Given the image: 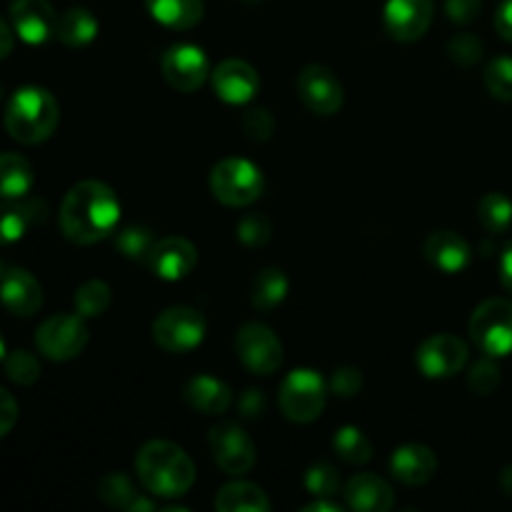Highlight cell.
Returning <instances> with one entry per match:
<instances>
[{
    "mask_svg": "<svg viewBox=\"0 0 512 512\" xmlns=\"http://www.w3.org/2000/svg\"><path fill=\"white\" fill-rule=\"evenodd\" d=\"M120 220V203L113 190L98 180L73 185L60 205V230L78 245L108 238Z\"/></svg>",
    "mask_w": 512,
    "mask_h": 512,
    "instance_id": "cell-1",
    "label": "cell"
},
{
    "mask_svg": "<svg viewBox=\"0 0 512 512\" xmlns=\"http://www.w3.org/2000/svg\"><path fill=\"white\" fill-rule=\"evenodd\" d=\"M135 470L150 495L158 498H180L195 483V465L183 448L165 440L143 445L135 458Z\"/></svg>",
    "mask_w": 512,
    "mask_h": 512,
    "instance_id": "cell-2",
    "label": "cell"
},
{
    "mask_svg": "<svg viewBox=\"0 0 512 512\" xmlns=\"http://www.w3.org/2000/svg\"><path fill=\"white\" fill-rule=\"evenodd\" d=\"M60 110L53 95L38 85L15 90L5 110V130L23 145H38L58 128Z\"/></svg>",
    "mask_w": 512,
    "mask_h": 512,
    "instance_id": "cell-3",
    "label": "cell"
},
{
    "mask_svg": "<svg viewBox=\"0 0 512 512\" xmlns=\"http://www.w3.org/2000/svg\"><path fill=\"white\" fill-rule=\"evenodd\" d=\"M210 190L230 208H245L263 195V173L245 158H225L210 173Z\"/></svg>",
    "mask_w": 512,
    "mask_h": 512,
    "instance_id": "cell-4",
    "label": "cell"
},
{
    "mask_svg": "<svg viewBox=\"0 0 512 512\" xmlns=\"http://www.w3.org/2000/svg\"><path fill=\"white\" fill-rule=\"evenodd\" d=\"M328 388L315 370H293L280 385V410L293 423H313L325 408Z\"/></svg>",
    "mask_w": 512,
    "mask_h": 512,
    "instance_id": "cell-5",
    "label": "cell"
},
{
    "mask_svg": "<svg viewBox=\"0 0 512 512\" xmlns=\"http://www.w3.org/2000/svg\"><path fill=\"white\" fill-rule=\"evenodd\" d=\"M470 338L488 358H505L512 353V303L485 300L470 318Z\"/></svg>",
    "mask_w": 512,
    "mask_h": 512,
    "instance_id": "cell-6",
    "label": "cell"
},
{
    "mask_svg": "<svg viewBox=\"0 0 512 512\" xmlns=\"http://www.w3.org/2000/svg\"><path fill=\"white\" fill-rule=\"evenodd\" d=\"M35 345H38L40 353L50 360H73L88 345V328H85L83 318L80 315H68L60 313L53 318L45 320L43 325L35 333Z\"/></svg>",
    "mask_w": 512,
    "mask_h": 512,
    "instance_id": "cell-7",
    "label": "cell"
},
{
    "mask_svg": "<svg viewBox=\"0 0 512 512\" xmlns=\"http://www.w3.org/2000/svg\"><path fill=\"white\" fill-rule=\"evenodd\" d=\"M153 338L168 353H190L205 338V318L193 308H168L155 318Z\"/></svg>",
    "mask_w": 512,
    "mask_h": 512,
    "instance_id": "cell-8",
    "label": "cell"
},
{
    "mask_svg": "<svg viewBox=\"0 0 512 512\" xmlns=\"http://www.w3.org/2000/svg\"><path fill=\"white\" fill-rule=\"evenodd\" d=\"M235 353L255 375H270L283 363V345L278 335L260 323H248L238 330Z\"/></svg>",
    "mask_w": 512,
    "mask_h": 512,
    "instance_id": "cell-9",
    "label": "cell"
},
{
    "mask_svg": "<svg viewBox=\"0 0 512 512\" xmlns=\"http://www.w3.org/2000/svg\"><path fill=\"white\" fill-rule=\"evenodd\" d=\"M213 458L225 475H243L255 465V445L238 425H215L208 435Z\"/></svg>",
    "mask_w": 512,
    "mask_h": 512,
    "instance_id": "cell-10",
    "label": "cell"
},
{
    "mask_svg": "<svg viewBox=\"0 0 512 512\" xmlns=\"http://www.w3.org/2000/svg\"><path fill=\"white\" fill-rule=\"evenodd\" d=\"M298 98L315 115H335L343 108V85L325 65H308L298 75Z\"/></svg>",
    "mask_w": 512,
    "mask_h": 512,
    "instance_id": "cell-11",
    "label": "cell"
},
{
    "mask_svg": "<svg viewBox=\"0 0 512 512\" xmlns=\"http://www.w3.org/2000/svg\"><path fill=\"white\" fill-rule=\"evenodd\" d=\"M160 68H163V78L168 80L170 88L180 90V93H193L210 75V65L203 50L188 43L173 45L160 60Z\"/></svg>",
    "mask_w": 512,
    "mask_h": 512,
    "instance_id": "cell-12",
    "label": "cell"
},
{
    "mask_svg": "<svg viewBox=\"0 0 512 512\" xmlns=\"http://www.w3.org/2000/svg\"><path fill=\"white\" fill-rule=\"evenodd\" d=\"M415 363L428 378H450L468 363V345L455 335H433L418 348Z\"/></svg>",
    "mask_w": 512,
    "mask_h": 512,
    "instance_id": "cell-13",
    "label": "cell"
},
{
    "mask_svg": "<svg viewBox=\"0 0 512 512\" xmlns=\"http://www.w3.org/2000/svg\"><path fill=\"white\" fill-rule=\"evenodd\" d=\"M433 10V0H388L383 13L385 30L400 43H413L428 33Z\"/></svg>",
    "mask_w": 512,
    "mask_h": 512,
    "instance_id": "cell-14",
    "label": "cell"
},
{
    "mask_svg": "<svg viewBox=\"0 0 512 512\" xmlns=\"http://www.w3.org/2000/svg\"><path fill=\"white\" fill-rule=\"evenodd\" d=\"M10 20L18 38L28 45H43L58 30V15L48 0H13Z\"/></svg>",
    "mask_w": 512,
    "mask_h": 512,
    "instance_id": "cell-15",
    "label": "cell"
},
{
    "mask_svg": "<svg viewBox=\"0 0 512 512\" xmlns=\"http://www.w3.org/2000/svg\"><path fill=\"white\" fill-rule=\"evenodd\" d=\"M0 303L15 318H30L43 305V288L23 268H10L0 275Z\"/></svg>",
    "mask_w": 512,
    "mask_h": 512,
    "instance_id": "cell-16",
    "label": "cell"
},
{
    "mask_svg": "<svg viewBox=\"0 0 512 512\" xmlns=\"http://www.w3.org/2000/svg\"><path fill=\"white\" fill-rule=\"evenodd\" d=\"M210 78H213V90L218 93V98L233 105H243L248 100H253L260 88V78L253 65L238 58L223 60L210 73Z\"/></svg>",
    "mask_w": 512,
    "mask_h": 512,
    "instance_id": "cell-17",
    "label": "cell"
},
{
    "mask_svg": "<svg viewBox=\"0 0 512 512\" xmlns=\"http://www.w3.org/2000/svg\"><path fill=\"white\" fill-rule=\"evenodd\" d=\"M195 263H198L195 245L185 238H175V235L158 240L148 258L150 270L163 280L185 278V275L193 273Z\"/></svg>",
    "mask_w": 512,
    "mask_h": 512,
    "instance_id": "cell-18",
    "label": "cell"
},
{
    "mask_svg": "<svg viewBox=\"0 0 512 512\" xmlns=\"http://www.w3.org/2000/svg\"><path fill=\"white\" fill-rule=\"evenodd\" d=\"M48 208L38 198L0 200V245H13L28 233L33 225L43 223Z\"/></svg>",
    "mask_w": 512,
    "mask_h": 512,
    "instance_id": "cell-19",
    "label": "cell"
},
{
    "mask_svg": "<svg viewBox=\"0 0 512 512\" xmlns=\"http://www.w3.org/2000/svg\"><path fill=\"white\" fill-rule=\"evenodd\" d=\"M423 253L430 260V265H435V268L448 275L463 273L470 265V245L453 230L430 233L423 245Z\"/></svg>",
    "mask_w": 512,
    "mask_h": 512,
    "instance_id": "cell-20",
    "label": "cell"
},
{
    "mask_svg": "<svg viewBox=\"0 0 512 512\" xmlns=\"http://www.w3.org/2000/svg\"><path fill=\"white\" fill-rule=\"evenodd\" d=\"M345 503L358 512H388L393 508V488L383 478L370 473H360L345 485Z\"/></svg>",
    "mask_w": 512,
    "mask_h": 512,
    "instance_id": "cell-21",
    "label": "cell"
},
{
    "mask_svg": "<svg viewBox=\"0 0 512 512\" xmlns=\"http://www.w3.org/2000/svg\"><path fill=\"white\" fill-rule=\"evenodd\" d=\"M390 470L395 478L405 485H425L435 473H438V458L425 445H403L390 458Z\"/></svg>",
    "mask_w": 512,
    "mask_h": 512,
    "instance_id": "cell-22",
    "label": "cell"
},
{
    "mask_svg": "<svg viewBox=\"0 0 512 512\" xmlns=\"http://www.w3.org/2000/svg\"><path fill=\"white\" fill-rule=\"evenodd\" d=\"M183 400L193 410L203 415H223L228 413L233 403V393L223 380H215L210 375H198L190 378L183 388Z\"/></svg>",
    "mask_w": 512,
    "mask_h": 512,
    "instance_id": "cell-23",
    "label": "cell"
},
{
    "mask_svg": "<svg viewBox=\"0 0 512 512\" xmlns=\"http://www.w3.org/2000/svg\"><path fill=\"white\" fill-rule=\"evenodd\" d=\"M98 498L103 500L105 505L110 508H120V510H155L153 500L143 498V495L135 490V485L130 483L128 475L123 473H108L98 480V488H95Z\"/></svg>",
    "mask_w": 512,
    "mask_h": 512,
    "instance_id": "cell-24",
    "label": "cell"
},
{
    "mask_svg": "<svg viewBox=\"0 0 512 512\" xmlns=\"http://www.w3.org/2000/svg\"><path fill=\"white\" fill-rule=\"evenodd\" d=\"M145 5L153 20L173 30H188L203 18V0H145Z\"/></svg>",
    "mask_w": 512,
    "mask_h": 512,
    "instance_id": "cell-25",
    "label": "cell"
},
{
    "mask_svg": "<svg viewBox=\"0 0 512 512\" xmlns=\"http://www.w3.org/2000/svg\"><path fill=\"white\" fill-rule=\"evenodd\" d=\"M35 175L28 158L18 153H0V200L25 198L33 190Z\"/></svg>",
    "mask_w": 512,
    "mask_h": 512,
    "instance_id": "cell-26",
    "label": "cell"
},
{
    "mask_svg": "<svg viewBox=\"0 0 512 512\" xmlns=\"http://www.w3.org/2000/svg\"><path fill=\"white\" fill-rule=\"evenodd\" d=\"M215 510L220 512H268L270 500L258 485L230 483L215 495Z\"/></svg>",
    "mask_w": 512,
    "mask_h": 512,
    "instance_id": "cell-27",
    "label": "cell"
},
{
    "mask_svg": "<svg viewBox=\"0 0 512 512\" xmlns=\"http://www.w3.org/2000/svg\"><path fill=\"white\" fill-rule=\"evenodd\" d=\"M95 35H98V20L90 10L70 8L58 18L55 38L68 48H83V45L93 43Z\"/></svg>",
    "mask_w": 512,
    "mask_h": 512,
    "instance_id": "cell-28",
    "label": "cell"
},
{
    "mask_svg": "<svg viewBox=\"0 0 512 512\" xmlns=\"http://www.w3.org/2000/svg\"><path fill=\"white\" fill-rule=\"evenodd\" d=\"M288 295V278L280 268H265L253 280V290H250V303L258 308L260 313H270L278 308Z\"/></svg>",
    "mask_w": 512,
    "mask_h": 512,
    "instance_id": "cell-29",
    "label": "cell"
},
{
    "mask_svg": "<svg viewBox=\"0 0 512 512\" xmlns=\"http://www.w3.org/2000/svg\"><path fill=\"white\" fill-rule=\"evenodd\" d=\"M333 448L350 465H365L373 458V445L365 438L363 430L355 428V425H345V428L335 433Z\"/></svg>",
    "mask_w": 512,
    "mask_h": 512,
    "instance_id": "cell-30",
    "label": "cell"
},
{
    "mask_svg": "<svg viewBox=\"0 0 512 512\" xmlns=\"http://www.w3.org/2000/svg\"><path fill=\"white\" fill-rule=\"evenodd\" d=\"M478 218L488 233L500 235L512 225V200L503 193H488L478 205Z\"/></svg>",
    "mask_w": 512,
    "mask_h": 512,
    "instance_id": "cell-31",
    "label": "cell"
},
{
    "mask_svg": "<svg viewBox=\"0 0 512 512\" xmlns=\"http://www.w3.org/2000/svg\"><path fill=\"white\" fill-rule=\"evenodd\" d=\"M155 243H158V238L145 225H130V228H123L115 235V250L128 260H145L148 263Z\"/></svg>",
    "mask_w": 512,
    "mask_h": 512,
    "instance_id": "cell-32",
    "label": "cell"
},
{
    "mask_svg": "<svg viewBox=\"0 0 512 512\" xmlns=\"http://www.w3.org/2000/svg\"><path fill=\"white\" fill-rule=\"evenodd\" d=\"M110 300H113V295L103 280H88L75 293V313L80 318H98L110 308Z\"/></svg>",
    "mask_w": 512,
    "mask_h": 512,
    "instance_id": "cell-33",
    "label": "cell"
},
{
    "mask_svg": "<svg viewBox=\"0 0 512 512\" xmlns=\"http://www.w3.org/2000/svg\"><path fill=\"white\" fill-rule=\"evenodd\" d=\"M5 375L13 380L15 385H33L40 378V363L33 353L28 350H13L5 355Z\"/></svg>",
    "mask_w": 512,
    "mask_h": 512,
    "instance_id": "cell-34",
    "label": "cell"
},
{
    "mask_svg": "<svg viewBox=\"0 0 512 512\" xmlns=\"http://www.w3.org/2000/svg\"><path fill=\"white\" fill-rule=\"evenodd\" d=\"M305 490L315 498H333L340 490V475L333 465L318 463L305 473Z\"/></svg>",
    "mask_w": 512,
    "mask_h": 512,
    "instance_id": "cell-35",
    "label": "cell"
},
{
    "mask_svg": "<svg viewBox=\"0 0 512 512\" xmlns=\"http://www.w3.org/2000/svg\"><path fill=\"white\" fill-rule=\"evenodd\" d=\"M485 88L493 98L512 100V58H495L485 70Z\"/></svg>",
    "mask_w": 512,
    "mask_h": 512,
    "instance_id": "cell-36",
    "label": "cell"
},
{
    "mask_svg": "<svg viewBox=\"0 0 512 512\" xmlns=\"http://www.w3.org/2000/svg\"><path fill=\"white\" fill-rule=\"evenodd\" d=\"M238 238L240 243H245L248 248H260L270 240V223L265 215L250 213L243 215L238 223Z\"/></svg>",
    "mask_w": 512,
    "mask_h": 512,
    "instance_id": "cell-37",
    "label": "cell"
},
{
    "mask_svg": "<svg viewBox=\"0 0 512 512\" xmlns=\"http://www.w3.org/2000/svg\"><path fill=\"white\" fill-rule=\"evenodd\" d=\"M448 53L450 58L458 60L460 65H475L483 58V43H480V38H475V35L470 33L455 35L448 45Z\"/></svg>",
    "mask_w": 512,
    "mask_h": 512,
    "instance_id": "cell-38",
    "label": "cell"
},
{
    "mask_svg": "<svg viewBox=\"0 0 512 512\" xmlns=\"http://www.w3.org/2000/svg\"><path fill=\"white\" fill-rule=\"evenodd\" d=\"M275 120L270 115V110L265 108H253L243 115V130L250 140H268L273 135Z\"/></svg>",
    "mask_w": 512,
    "mask_h": 512,
    "instance_id": "cell-39",
    "label": "cell"
},
{
    "mask_svg": "<svg viewBox=\"0 0 512 512\" xmlns=\"http://www.w3.org/2000/svg\"><path fill=\"white\" fill-rule=\"evenodd\" d=\"M470 388H473L475 395H490L495 393V388L500 385V370L498 365H493L490 360H480L478 365L470 373Z\"/></svg>",
    "mask_w": 512,
    "mask_h": 512,
    "instance_id": "cell-40",
    "label": "cell"
},
{
    "mask_svg": "<svg viewBox=\"0 0 512 512\" xmlns=\"http://www.w3.org/2000/svg\"><path fill=\"white\" fill-rule=\"evenodd\" d=\"M360 388H363V375L355 368H338L330 380V390L340 398H353L360 393Z\"/></svg>",
    "mask_w": 512,
    "mask_h": 512,
    "instance_id": "cell-41",
    "label": "cell"
},
{
    "mask_svg": "<svg viewBox=\"0 0 512 512\" xmlns=\"http://www.w3.org/2000/svg\"><path fill=\"white\" fill-rule=\"evenodd\" d=\"M445 13L453 23L468 25L480 15V0H445Z\"/></svg>",
    "mask_w": 512,
    "mask_h": 512,
    "instance_id": "cell-42",
    "label": "cell"
},
{
    "mask_svg": "<svg viewBox=\"0 0 512 512\" xmlns=\"http://www.w3.org/2000/svg\"><path fill=\"white\" fill-rule=\"evenodd\" d=\"M238 408H240V415H243V418H248V420L263 418L265 408H268L263 390H255V388L245 390L238 400Z\"/></svg>",
    "mask_w": 512,
    "mask_h": 512,
    "instance_id": "cell-43",
    "label": "cell"
},
{
    "mask_svg": "<svg viewBox=\"0 0 512 512\" xmlns=\"http://www.w3.org/2000/svg\"><path fill=\"white\" fill-rule=\"evenodd\" d=\"M15 423H18V403L8 390L0 388V438H5Z\"/></svg>",
    "mask_w": 512,
    "mask_h": 512,
    "instance_id": "cell-44",
    "label": "cell"
},
{
    "mask_svg": "<svg viewBox=\"0 0 512 512\" xmlns=\"http://www.w3.org/2000/svg\"><path fill=\"white\" fill-rule=\"evenodd\" d=\"M495 28H498L500 38L512 43V0H503V5L495 13Z\"/></svg>",
    "mask_w": 512,
    "mask_h": 512,
    "instance_id": "cell-45",
    "label": "cell"
},
{
    "mask_svg": "<svg viewBox=\"0 0 512 512\" xmlns=\"http://www.w3.org/2000/svg\"><path fill=\"white\" fill-rule=\"evenodd\" d=\"M500 280H503L505 288L512 293V243L500 255Z\"/></svg>",
    "mask_w": 512,
    "mask_h": 512,
    "instance_id": "cell-46",
    "label": "cell"
},
{
    "mask_svg": "<svg viewBox=\"0 0 512 512\" xmlns=\"http://www.w3.org/2000/svg\"><path fill=\"white\" fill-rule=\"evenodd\" d=\"M10 50H13V33H10L8 23L0 18V60L8 58Z\"/></svg>",
    "mask_w": 512,
    "mask_h": 512,
    "instance_id": "cell-47",
    "label": "cell"
},
{
    "mask_svg": "<svg viewBox=\"0 0 512 512\" xmlns=\"http://www.w3.org/2000/svg\"><path fill=\"white\" fill-rule=\"evenodd\" d=\"M303 510H308V512H323V510H328V512H340V505L333 503V500L318 498V500H315V503L305 505Z\"/></svg>",
    "mask_w": 512,
    "mask_h": 512,
    "instance_id": "cell-48",
    "label": "cell"
},
{
    "mask_svg": "<svg viewBox=\"0 0 512 512\" xmlns=\"http://www.w3.org/2000/svg\"><path fill=\"white\" fill-rule=\"evenodd\" d=\"M500 488H503L505 495L512 498V468H505L503 475H500Z\"/></svg>",
    "mask_w": 512,
    "mask_h": 512,
    "instance_id": "cell-49",
    "label": "cell"
},
{
    "mask_svg": "<svg viewBox=\"0 0 512 512\" xmlns=\"http://www.w3.org/2000/svg\"><path fill=\"white\" fill-rule=\"evenodd\" d=\"M5 340H3V335H0V360H5Z\"/></svg>",
    "mask_w": 512,
    "mask_h": 512,
    "instance_id": "cell-50",
    "label": "cell"
},
{
    "mask_svg": "<svg viewBox=\"0 0 512 512\" xmlns=\"http://www.w3.org/2000/svg\"><path fill=\"white\" fill-rule=\"evenodd\" d=\"M248 3H258V0H248Z\"/></svg>",
    "mask_w": 512,
    "mask_h": 512,
    "instance_id": "cell-51",
    "label": "cell"
},
{
    "mask_svg": "<svg viewBox=\"0 0 512 512\" xmlns=\"http://www.w3.org/2000/svg\"><path fill=\"white\" fill-rule=\"evenodd\" d=\"M0 98H3V88H0Z\"/></svg>",
    "mask_w": 512,
    "mask_h": 512,
    "instance_id": "cell-52",
    "label": "cell"
}]
</instances>
